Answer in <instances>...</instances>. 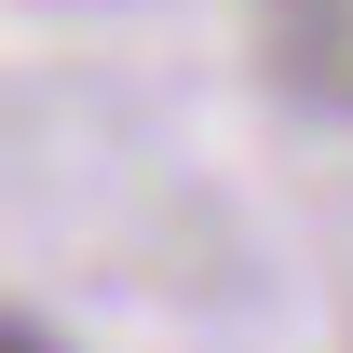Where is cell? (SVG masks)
Masks as SVG:
<instances>
[{
  "mask_svg": "<svg viewBox=\"0 0 353 353\" xmlns=\"http://www.w3.org/2000/svg\"><path fill=\"white\" fill-rule=\"evenodd\" d=\"M0 353H54V340H41V326H28L14 299H0Z\"/></svg>",
  "mask_w": 353,
  "mask_h": 353,
  "instance_id": "cell-1",
  "label": "cell"
}]
</instances>
